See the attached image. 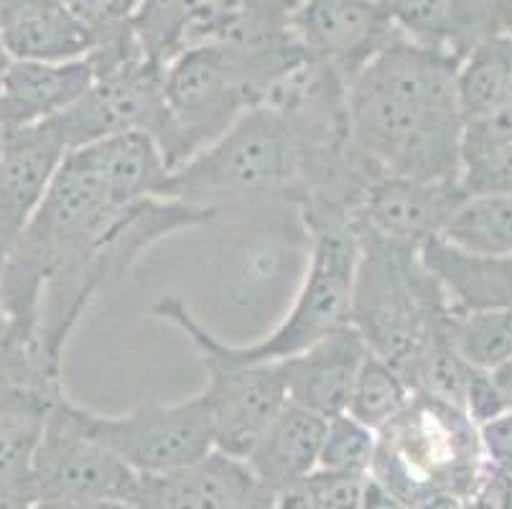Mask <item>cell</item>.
Segmentation results:
<instances>
[{
    "label": "cell",
    "instance_id": "1",
    "mask_svg": "<svg viewBox=\"0 0 512 509\" xmlns=\"http://www.w3.org/2000/svg\"><path fill=\"white\" fill-rule=\"evenodd\" d=\"M456 67L451 56L398 34L349 82L352 135L380 174L426 181L462 176Z\"/></svg>",
    "mask_w": 512,
    "mask_h": 509
},
{
    "label": "cell",
    "instance_id": "2",
    "mask_svg": "<svg viewBox=\"0 0 512 509\" xmlns=\"http://www.w3.org/2000/svg\"><path fill=\"white\" fill-rule=\"evenodd\" d=\"M355 232L360 255L349 324L416 392L428 354L449 339L451 303L418 247Z\"/></svg>",
    "mask_w": 512,
    "mask_h": 509
},
{
    "label": "cell",
    "instance_id": "3",
    "mask_svg": "<svg viewBox=\"0 0 512 509\" xmlns=\"http://www.w3.org/2000/svg\"><path fill=\"white\" fill-rule=\"evenodd\" d=\"M484 461L482 431L467 410L413 392L380 431L370 476L406 509H462Z\"/></svg>",
    "mask_w": 512,
    "mask_h": 509
},
{
    "label": "cell",
    "instance_id": "4",
    "mask_svg": "<svg viewBox=\"0 0 512 509\" xmlns=\"http://www.w3.org/2000/svg\"><path fill=\"white\" fill-rule=\"evenodd\" d=\"M311 255L304 280L286 316L271 334L253 344H232L209 331L184 298L164 296L153 306L158 319L174 324L186 339H197L232 362H278L304 352L311 344L349 324L352 288L357 273V232L352 222L311 224Z\"/></svg>",
    "mask_w": 512,
    "mask_h": 509
},
{
    "label": "cell",
    "instance_id": "5",
    "mask_svg": "<svg viewBox=\"0 0 512 509\" xmlns=\"http://www.w3.org/2000/svg\"><path fill=\"white\" fill-rule=\"evenodd\" d=\"M299 189V143L291 125L271 105L248 110L194 158L171 171L164 196L199 207H255L268 202L293 204Z\"/></svg>",
    "mask_w": 512,
    "mask_h": 509
},
{
    "label": "cell",
    "instance_id": "6",
    "mask_svg": "<svg viewBox=\"0 0 512 509\" xmlns=\"http://www.w3.org/2000/svg\"><path fill=\"white\" fill-rule=\"evenodd\" d=\"M87 59L95 67V84L77 105L49 120L67 151L123 133L158 140L166 120V64L146 54L133 26L95 44Z\"/></svg>",
    "mask_w": 512,
    "mask_h": 509
},
{
    "label": "cell",
    "instance_id": "7",
    "mask_svg": "<svg viewBox=\"0 0 512 509\" xmlns=\"http://www.w3.org/2000/svg\"><path fill=\"white\" fill-rule=\"evenodd\" d=\"M166 120L158 148L171 171L212 146L253 107L260 95L222 44L184 49L166 64Z\"/></svg>",
    "mask_w": 512,
    "mask_h": 509
},
{
    "label": "cell",
    "instance_id": "8",
    "mask_svg": "<svg viewBox=\"0 0 512 509\" xmlns=\"http://www.w3.org/2000/svg\"><path fill=\"white\" fill-rule=\"evenodd\" d=\"M141 476L87 433L79 405L54 400L36 448L31 489L36 502H136Z\"/></svg>",
    "mask_w": 512,
    "mask_h": 509
},
{
    "label": "cell",
    "instance_id": "9",
    "mask_svg": "<svg viewBox=\"0 0 512 509\" xmlns=\"http://www.w3.org/2000/svg\"><path fill=\"white\" fill-rule=\"evenodd\" d=\"M92 438L110 448L138 476L166 474L214 451V420L202 392L181 403H143L123 415L79 408Z\"/></svg>",
    "mask_w": 512,
    "mask_h": 509
},
{
    "label": "cell",
    "instance_id": "10",
    "mask_svg": "<svg viewBox=\"0 0 512 509\" xmlns=\"http://www.w3.org/2000/svg\"><path fill=\"white\" fill-rule=\"evenodd\" d=\"M189 342L207 370L202 395L212 410L214 448L237 459H248L255 443L288 403L281 367L278 362H232L204 342Z\"/></svg>",
    "mask_w": 512,
    "mask_h": 509
},
{
    "label": "cell",
    "instance_id": "11",
    "mask_svg": "<svg viewBox=\"0 0 512 509\" xmlns=\"http://www.w3.org/2000/svg\"><path fill=\"white\" fill-rule=\"evenodd\" d=\"M291 21L309 59L347 82L400 34L388 0H299Z\"/></svg>",
    "mask_w": 512,
    "mask_h": 509
},
{
    "label": "cell",
    "instance_id": "12",
    "mask_svg": "<svg viewBox=\"0 0 512 509\" xmlns=\"http://www.w3.org/2000/svg\"><path fill=\"white\" fill-rule=\"evenodd\" d=\"M276 502L248 461L214 448L189 466L141 476L133 509H276Z\"/></svg>",
    "mask_w": 512,
    "mask_h": 509
},
{
    "label": "cell",
    "instance_id": "13",
    "mask_svg": "<svg viewBox=\"0 0 512 509\" xmlns=\"http://www.w3.org/2000/svg\"><path fill=\"white\" fill-rule=\"evenodd\" d=\"M467 199L462 179L426 181L383 176L370 186L352 224L355 230L421 250L426 240L444 235L456 209Z\"/></svg>",
    "mask_w": 512,
    "mask_h": 509
},
{
    "label": "cell",
    "instance_id": "14",
    "mask_svg": "<svg viewBox=\"0 0 512 509\" xmlns=\"http://www.w3.org/2000/svg\"><path fill=\"white\" fill-rule=\"evenodd\" d=\"M67 153L51 123L6 133L0 161V265L39 212Z\"/></svg>",
    "mask_w": 512,
    "mask_h": 509
},
{
    "label": "cell",
    "instance_id": "15",
    "mask_svg": "<svg viewBox=\"0 0 512 509\" xmlns=\"http://www.w3.org/2000/svg\"><path fill=\"white\" fill-rule=\"evenodd\" d=\"M367 354L370 349L360 331L344 324L304 352L278 359L288 400L324 418L347 413L349 395Z\"/></svg>",
    "mask_w": 512,
    "mask_h": 509
},
{
    "label": "cell",
    "instance_id": "16",
    "mask_svg": "<svg viewBox=\"0 0 512 509\" xmlns=\"http://www.w3.org/2000/svg\"><path fill=\"white\" fill-rule=\"evenodd\" d=\"M95 84L90 59L74 62H11L0 82V130L49 123L77 105Z\"/></svg>",
    "mask_w": 512,
    "mask_h": 509
},
{
    "label": "cell",
    "instance_id": "17",
    "mask_svg": "<svg viewBox=\"0 0 512 509\" xmlns=\"http://www.w3.org/2000/svg\"><path fill=\"white\" fill-rule=\"evenodd\" d=\"M0 36L13 62H74L95 49L62 0H0Z\"/></svg>",
    "mask_w": 512,
    "mask_h": 509
},
{
    "label": "cell",
    "instance_id": "18",
    "mask_svg": "<svg viewBox=\"0 0 512 509\" xmlns=\"http://www.w3.org/2000/svg\"><path fill=\"white\" fill-rule=\"evenodd\" d=\"M324 431V415L288 400L245 461L260 482L278 497L319 469Z\"/></svg>",
    "mask_w": 512,
    "mask_h": 509
},
{
    "label": "cell",
    "instance_id": "19",
    "mask_svg": "<svg viewBox=\"0 0 512 509\" xmlns=\"http://www.w3.org/2000/svg\"><path fill=\"white\" fill-rule=\"evenodd\" d=\"M418 252L454 311L512 306V255L469 252L444 237H431Z\"/></svg>",
    "mask_w": 512,
    "mask_h": 509
},
{
    "label": "cell",
    "instance_id": "20",
    "mask_svg": "<svg viewBox=\"0 0 512 509\" xmlns=\"http://www.w3.org/2000/svg\"><path fill=\"white\" fill-rule=\"evenodd\" d=\"M240 3L242 0H143L133 31L148 56L169 64L179 51L220 41Z\"/></svg>",
    "mask_w": 512,
    "mask_h": 509
},
{
    "label": "cell",
    "instance_id": "21",
    "mask_svg": "<svg viewBox=\"0 0 512 509\" xmlns=\"http://www.w3.org/2000/svg\"><path fill=\"white\" fill-rule=\"evenodd\" d=\"M107 191L118 204H136L148 196H164L171 168L148 133H123L85 146Z\"/></svg>",
    "mask_w": 512,
    "mask_h": 509
},
{
    "label": "cell",
    "instance_id": "22",
    "mask_svg": "<svg viewBox=\"0 0 512 509\" xmlns=\"http://www.w3.org/2000/svg\"><path fill=\"white\" fill-rule=\"evenodd\" d=\"M388 8L400 36L456 62L490 39L469 0H388Z\"/></svg>",
    "mask_w": 512,
    "mask_h": 509
},
{
    "label": "cell",
    "instance_id": "23",
    "mask_svg": "<svg viewBox=\"0 0 512 509\" xmlns=\"http://www.w3.org/2000/svg\"><path fill=\"white\" fill-rule=\"evenodd\" d=\"M454 84L464 125L495 110L512 87V34L479 41L456 67Z\"/></svg>",
    "mask_w": 512,
    "mask_h": 509
},
{
    "label": "cell",
    "instance_id": "24",
    "mask_svg": "<svg viewBox=\"0 0 512 509\" xmlns=\"http://www.w3.org/2000/svg\"><path fill=\"white\" fill-rule=\"evenodd\" d=\"M449 342L474 370H500L512 357V306L484 311L451 308Z\"/></svg>",
    "mask_w": 512,
    "mask_h": 509
},
{
    "label": "cell",
    "instance_id": "25",
    "mask_svg": "<svg viewBox=\"0 0 512 509\" xmlns=\"http://www.w3.org/2000/svg\"><path fill=\"white\" fill-rule=\"evenodd\" d=\"M441 237L469 252L512 255V191L472 194L456 209Z\"/></svg>",
    "mask_w": 512,
    "mask_h": 509
},
{
    "label": "cell",
    "instance_id": "26",
    "mask_svg": "<svg viewBox=\"0 0 512 509\" xmlns=\"http://www.w3.org/2000/svg\"><path fill=\"white\" fill-rule=\"evenodd\" d=\"M411 398L413 390L408 387V382L388 362L370 352L362 362L355 387H352L347 413L380 433L408 408Z\"/></svg>",
    "mask_w": 512,
    "mask_h": 509
},
{
    "label": "cell",
    "instance_id": "27",
    "mask_svg": "<svg viewBox=\"0 0 512 509\" xmlns=\"http://www.w3.org/2000/svg\"><path fill=\"white\" fill-rule=\"evenodd\" d=\"M377 441H380V433L367 428L349 413L327 418L319 469L370 476L377 456Z\"/></svg>",
    "mask_w": 512,
    "mask_h": 509
},
{
    "label": "cell",
    "instance_id": "28",
    "mask_svg": "<svg viewBox=\"0 0 512 509\" xmlns=\"http://www.w3.org/2000/svg\"><path fill=\"white\" fill-rule=\"evenodd\" d=\"M370 476L316 469L304 482L278 494L276 509H362Z\"/></svg>",
    "mask_w": 512,
    "mask_h": 509
},
{
    "label": "cell",
    "instance_id": "29",
    "mask_svg": "<svg viewBox=\"0 0 512 509\" xmlns=\"http://www.w3.org/2000/svg\"><path fill=\"white\" fill-rule=\"evenodd\" d=\"M462 186L467 194H510L512 191V140L469 156L462 161Z\"/></svg>",
    "mask_w": 512,
    "mask_h": 509
},
{
    "label": "cell",
    "instance_id": "30",
    "mask_svg": "<svg viewBox=\"0 0 512 509\" xmlns=\"http://www.w3.org/2000/svg\"><path fill=\"white\" fill-rule=\"evenodd\" d=\"M74 18L95 36V44L133 26L143 0H62Z\"/></svg>",
    "mask_w": 512,
    "mask_h": 509
},
{
    "label": "cell",
    "instance_id": "31",
    "mask_svg": "<svg viewBox=\"0 0 512 509\" xmlns=\"http://www.w3.org/2000/svg\"><path fill=\"white\" fill-rule=\"evenodd\" d=\"M467 413L472 415V420L477 423L479 428L484 423H490V420L500 418L507 408L505 398H502L500 387H497L495 377L492 372H482L474 370L472 380H469V390H467Z\"/></svg>",
    "mask_w": 512,
    "mask_h": 509
},
{
    "label": "cell",
    "instance_id": "32",
    "mask_svg": "<svg viewBox=\"0 0 512 509\" xmlns=\"http://www.w3.org/2000/svg\"><path fill=\"white\" fill-rule=\"evenodd\" d=\"M479 431H482L484 459L512 474V408L505 410L500 418L484 423Z\"/></svg>",
    "mask_w": 512,
    "mask_h": 509
},
{
    "label": "cell",
    "instance_id": "33",
    "mask_svg": "<svg viewBox=\"0 0 512 509\" xmlns=\"http://www.w3.org/2000/svg\"><path fill=\"white\" fill-rule=\"evenodd\" d=\"M487 36L512 34V0H469Z\"/></svg>",
    "mask_w": 512,
    "mask_h": 509
},
{
    "label": "cell",
    "instance_id": "34",
    "mask_svg": "<svg viewBox=\"0 0 512 509\" xmlns=\"http://www.w3.org/2000/svg\"><path fill=\"white\" fill-rule=\"evenodd\" d=\"M21 347H29V344H23L21 339H18V331L16 324H13L6 293H3V286H0V362H6V359Z\"/></svg>",
    "mask_w": 512,
    "mask_h": 509
},
{
    "label": "cell",
    "instance_id": "35",
    "mask_svg": "<svg viewBox=\"0 0 512 509\" xmlns=\"http://www.w3.org/2000/svg\"><path fill=\"white\" fill-rule=\"evenodd\" d=\"M34 489H0V509H34Z\"/></svg>",
    "mask_w": 512,
    "mask_h": 509
},
{
    "label": "cell",
    "instance_id": "36",
    "mask_svg": "<svg viewBox=\"0 0 512 509\" xmlns=\"http://www.w3.org/2000/svg\"><path fill=\"white\" fill-rule=\"evenodd\" d=\"M34 509H133L120 502H36Z\"/></svg>",
    "mask_w": 512,
    "mask_h": 509
},
{
    "label": "cell",
    "instance_id": "37",
    "mask_svg": "<svg viewBox=\"0 0 512 509\" xmlns=\"http://www.w3.org/2000/svg\"><path fill=\"white\" fill-rule=\"evenodd\" d=\"M492 377H495L497 387H500L502 398H505L507 408H512V357L507 359L505 364H502L500 370L492 372Z\"/></svg>",
    "mask_w": 512,
    "mask_h": 509
},
{
    "label": "cell",
    "instance_id": "38",
    "mask_svg": "<svg viewBox=\"0 0 512 509\" xmlns=\"http://www.w3.org/2000/svg\"><path fill=\"white\" fill-rule=\"evenodd\" d=\"M11 56H8V51H6V46H3V36H0V82H3V77H6V72H8V67H11Z\"/></svg>",
    "mask_w": 512,
    "mask_h": 509
},
{
    "label": "cell",
    "instance_id": "39",
    "mask_svg": "<svg viewBox=\"0 0 512 509\" xmlns=\"http://www.w3.org/2000/svg\"><path fill=\"white\" fill-rule=\"evenodd\" d=\"M3 143H6V133L0 130V161H3Z\"/></svg>",
    "mask_w": 512,
    "mask_h": 509
},
{
    "label": "cell",
    "instance_id": "40",
    "mask_svg": "<svg viewBox=\"0 0 512 509\" xmlns=\"http://www.w3.org/2000/svg\"><path fill=\"white\" fill-rule=\"evenodd\" d=\"M510 509H512V507H510Z\"/></svg>",
    "mask_w": 512,
    "mask_h": 509
}]
</instances>
